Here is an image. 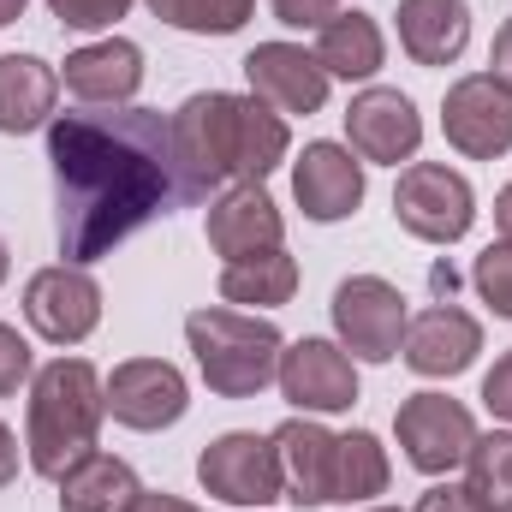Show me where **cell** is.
I'll list each match as a JSON object with an SVG mask.
<instances>
[{
    "label": "cell",
    "instance_id": "6da1fadb",
    "mask_svg": "<svg viewBox=\"0 0 512 512\" xmlns=\"http://www.w3.org/2000/svg\"><path fill=\"white\" fill-rule=\"evenodd\" d=\"M54 239L72 268L126 245L179 203L167 120L149 108H78L48 120Z\"/></svg>",
    "mask_w": 512,
    "mask_h": 512
},
{
    "label": "cell",
    "instance_id": "7a4b0ae2",
    "mask_svg": "<svg viewBox=\"0 0 512 512\" xmlns=\"http://www.w3.org/2000/svg\"><path fill=\"white\" fill-rule=\"evenodd\" d=\"M102 417H108V393H102V376H96L84 358H54L48 370H36L30 417H24L30 471L60 483L78 459L96 453Z\"/></svg>",
    "mask_w": 512,
    "mask_h": 512
},
{
    "label": "cell",
    "instance_id": "3957f363",
    "mask_svg": "<svg viewBox=\"0 0 512 512\" xmlns=\"http://www.w3.org/2000/svg\"><path fill=\"white\" fill-rule=\"evenodd\" d=\"M185 340L197 352L203 382L221 399H256L280 370V328L262 316H239V310H191L185 316Z\"/></svg>",
    "mask_w": 512,
    "mask_h": 512
},
{
    "label": "cell",
    "instance_id": "277c9868",
    "mask_svg": "<svg viewBox=\"0 0 512 512\" xmlns=\"http://www.w3.org/2000/svg\"><path fill=\"white\" fill-rule=\"evenodd\" d=\"M167 143H173V191H179V209H191L221 179H233V96L227 90L191 96L167 120Z\"/></svg>",
    "mask_w": 512,
    "mask_h": 512
},
{
    "label": "cell",
    "instance_id": "5b68a950",
    "mask_svg": "<svg viewBox=\"0 0 512 512\" xmlns=\"http://www.w3.org/2000/svg\"><path fill=\"white\" fill-rule=\"evenodd\" d=\"M393 215L411 239L423 245H453L471 233L477 221V197L465 185V173L441 167V161H411L399 173V191H393Z\"/></svg>",
    "mask_w": 512,
    "mask_h": 512
},
{
    "label": "cell",
    "instance_id": "8992f818",
    "mask_svg": "<svg viewBox=\"0 0 512 512\" xmlns=\"http://www.w3.org/2000/svg\"><path fill=\"white\" fill-rule=\"evenodd\" d=\"M405 322H411V316H405L399 286H387V280H376V274L340 280V292H334V328H340V340H346L352 358H364V364L399 358Z\"/></svg>",
    "mask_w": 512,
    "mask_h": 512
},
{
    "label": "cell",
    "instance_id": "52a82bcc",
    "mask_svg": "<svg viewBox=\"0 0 512 512\" xmlns=\"http://www.w3.org/2000/svg\"><path fill=\"white\" fill-rule=\"evenodd\" d=\"M197 477H203V489L221 495L227 507H268V501H280V489H286L280 447L262 441V435H245V429L209 441L203 459H197Z\"/></svg>",
    "mask_w": 512,
    "mask_h": 512
},
{
    "label": "cell",
    "instance_id": "ba28073f",
    "mask_svg": "<svg viewBox=\"0 0 512 512\" xmlns=\"http://www.w3.org/2000/svg\"><path fill=\"white\" fill-rule=\"evenodd\" d=\"M393 429H399L405 459H411L423 477H447L453 465H465V453H471V441H477L471 411H465L459 399H447V393H411V399L399 405Z\"/></svg>",
    "mask_w": 512,
    "mask_h": 512
},
{
    "label": "cell",
    "instance_id": "9c48e42d",
    "mask_svg": "<svg viewBox=\"0 0 512 512\" xmlns=\"http://www.w3.org/2000/svg\"><path fill=\"white\" fill-rule=\"evenodd\" d=\"M441 131L459 155L471 161H495L512 149V90L501 78L477 72V78H459L447 90V108H441Z\"/></svg>",
    "mask_w": 512,
    "mask_h": 512
},
{
    "label": "cell",
    "instance_id": "30bf717a",
    "mask_svg": "<svg viewBox=\"0 0 512 512\" xmlns=\"http://www.w3.org/2000/svg\"><path fill=\"white\" fill-rule=\"evenodd\" d=\"M24 316H30V328H36L42 340L78 346V340L96 334V322H102V286H96L84 268H72V262L42 268V274H30V286H24Z\"/></svg>",
    "mask_w": 512,
    "mask_h": 512
},
{
    "label": "cell",
    "instance_id": "8fae6325",
    "mask_svg": "<svg viewBox=\"0 0 512 512\" xmlns=\"http://www.w3.org/2000/svg\"><path fill=\"white\" fill-rule=\"evenodd\" d=\"M274 382H280V393L298 411H346V405H358V370H352V358L334 340H298V346H286Z\"/></svg>",
    "mask_w": 512,
    "mask_h": 512
},
{
    "label": "cell",
    "instance_id": "7c38bea8",
    "mask_svg": "<svg viewBox=\"0 0 512 512\" xmlns=\"http://www.w3.org/2000/svg\"><path fill=\"white\" fill-rule=\"evenodd\" d=\"M102 393H108L114 423H126V429H167L191 405L185 376L173 364H161V358H131V364H120Z\"/></svg>",
    "mask_w": 512,
    "mask_h": 512
},
{
    "label": "cell",
    "instance_id": "4fadbf2b",
    "mask_svg": "<svg viewBox=\"0 0 512 512\" xmlns=\"http://www.w3.org/2000/svg\"><path fill=\"white\" fill-rule=\"evenodd\" d=\"M245 78H251V96L268 102L274 114H316L328 102V72L316 66V54L292 42H256L245 54Z\"/></svg>",
    "mask_w": 512,
    "mask_h": 512
},
{
    "label": "cell",
    "instance_id": "5bb4252c",
    "mask_svg": "<svg viewBox=\"0 0 512 512\" xmlns=\"http://www.w3.org/2000/svg\"><path fill=\"white\" fill-rule=\"evenodd\" d=\"M346 137H352V149H358L364 161L399 167V161L417 155L423 120H417L411 96H399V90H364V96H352V108H346Z\"/></svg>",
    "mask_w": 512,
    "mask_h": 512
},
{
    "label": "cell",
    "instance_id": "9a60e30c",
    "mask_svg": "<svg viewBox=\"0 0 512 512\" xmlns=\"http://www.w3.org/2000/svg\"><path fill=\"white\" fill-rule=\"evenodd\" d=\"M405 364L417 370V376H459V370H471L477 364V352H483V328H477V316H465L459 304H435V310H423L417 322H405Z\"/></svg>",
    "mask_w": 512,
    "mask_h": 512
},
{
    "label": "cell",
    "instance_id": "2e32d148",
    "mask_svg": "<svg viewBox=\"0 0 512 512\" xmlns=\"http://www.w3.org/2000/svg\"><path fill=\"white\" fill-rule=\"evenodd\" d=\"M137 84H143V48L126 36H108V42L66 54V90L84 108H126Z\"/></svg>",
    "mask_w": 512,
    "mask_h": 512
},
{
    "label": "cell",
    "instance_id": "e0dca14e",
    "mask_svg": "<svg viewBox=\"0 0 512 512\" xmlns=\"http://www.w3.org/2000/svg\"><path fill=\"white\" fill-rule=\"evenodd\" d=\"M292 191L310 221H346L364 203V167L340 143H310L304 161L292 167Z\"/></svg>",
    "mask_w": 512,
    "mask_h": 512
},
{
    "label": "cell",
    "instance_id": "ac0fdd59",
    "mask_svg": "<svg viewBox=\"0 0 512 512\" xmlns=\"http://www.w3.org/2000/svg\"><path fill=\"white\" fill-rule=\"evenodd\" d=\"M334 441L340 435H328L310 417H292V423L274 429L280 471H286V489H292L286 501H298V507H328L334 501Z\"/></svg>",
    "mask_w": 512,
    "mask_h": 512
},
{
    "label": "cell",
    "instance_id": "d6986e66",
    "mask_svg": "<svg viewBox=\"0 0 512 512\" xmlns=\"http://www.w3.org/2000/svg\"><path fill=\"white\" fill-rule=\"evenodd\" d=\"M209 245H215V256H227V262L280 251V209H274V197H268L262 185L227 191V197L209 209Z\"/></svg>",
    "mask_w": 512,
    "mask_h": 512
},
{
    "label": "cell",
    "instance_id": "ffe728a7",
    "mask_svg": "<svg viewBox=\"0 0 512 512\" xmlns=\"http://www.w3.org/2000/svg\"><path fill=\"white\" fill-rule=\"evenodd\" d=\"M399 42L417 66H447L471 42V6L465 0H399Z\"/></svg>",
    "mask_w": 512,
    "mask_h": 512
},
{
    "label": "cell",
    "instance_id": "44dd1931",
    "mask_svg": "<svg viewBox=\"0 0 512 512\" xmlns=\"http://www.w3.org/2000/svg\"><path fill=\"white\" fill-rule=\"evenodd\" d=\"M54 96H60V78H54L48 60L0 54V131L24 137V131L48 126L54 120Z\"/></svg>",
    "mask_w": 512,
    "mask_h": 512
},
{
    "label": "cell",
    "instance_id": "7402d4cb",
    "mask_svg": "<svg viewBox=\"0 0 512 512\" xmlns=\"http://www.w3.org/2000/svg\"><path fill=\"white\" fill-rule=\"evenodd\" d=\"M286 120L256 102V96H233V179L239 185H262L280 161H286Z\"/></svg>",
    "mask_w": 512,
    "mask_h": 512
},
{
    "label": "cell",
    "instance_id": "603a6c76",
    "mask_svg": "<svg viewBox=\"0 0 512 512\" xmlns=\"http://www.w3.org/2000/svg\"><path fill=\"white\" fill-rule=\"evenodd\" d=\"M137 495V471L108 453H90L60 477V512H131Z\"/></svg>",
    "mask_w": 512,
    "mask_h": 512
},
{
    "label": "cell",
    "instance_id": "cb8c5ba5",
    "mask_svg": "<svg viewBox=\"0 0 512 512\" xmlns=\"http://www.w3.org/2000/svg\"><path fill=\"white\" fill-rule=\"evenodd\" d=\"M387 60V42H382V24L370 12H340L334 24H322V42H316V66L328 78H376Z\"/></svg>",
    "mask_w": 512,
    "mask_h": 512
},
{
    "label": "cell",
    "instance_id": "d4e9b609",
    "mask_svg": "<svg viewBox=\"0 0 512 512\" xmlns=\"http://www.w3.org/2000/svg\"><path fill=\"white\" fill-rule=\"evenodd\" d=\"M292 292H298V262L286 251L239 256V262L221 268V298H227V304H256V310H268V304H286Z\"/></svg>",
    "mask_w": 512,
    "mask_h": 512
},
{
    "label": "cell",
    "instance_id": "484cf974",
    "mask_svg": "<svg viewBox=\"0 0 512 512\" xmlns=\"http://www.w3.org/2000/svg\"><path fill=\"white\" fill-rule=\"evenodd\" d=\"M387 489V453L370 429L334 441V501H376Z\"/></svg>",
    "mask_w": 512,
    "mask_h": 512
},
{
    "label": "cell",
    "instance_id": "4316f807",
    "mask_svg": "<svg viewBox=\"0 0 512 512\" xmlns=\"http://www.w3.org/2000/svg\"><path fill=\"white\" fill-rule=\"evenodd\" d=\"M465 465H471V495L483 501L489 512H512V435H477L471 441V453H465Z\"/></svg>",
    "mask_w": 512,
    "mask_h": 512
},
{
    "label": "cell",
    "instance_id": "83f0119b",
    "mask_svg": "<svg viewBox=\"0 0 512 512\" xmlns=\"http://www.w3.org/2000/svg\"><path fill=\"white\" fill-rule=\"evenodd\" d=\"M155 18L191 30V36H233L245 18H251L256 0H143Z\"/></svg>",
    "mask_w": 512,
    "mask_h": 512
},
{
    "label": "cell",
    "instance_id": "f1b7e54d",
    "mask_svg": "<svg viewBox=\"0 0 512 512\" xmlns=\"http://www.w3.org/2000/svg\"><path fill=\"white\" fill-rule=\"evenodd\" d=\"M471 280H477V292L495 304V316L512 322V245H489V251L477 256Z\"/></svg>",
    "mask_w": 512,
    "mask_h": 512
},
{
    "label": "cell",
    "instance_id": "f546056e",
    "mask_svg": "<svg viewBox=\"0 0 512 512\" xmlns=\"http://www.w3.org/2000/svg\"><path fill=\"white\" fill-rule=\"evenodd\" d=\"M131 0H48V12L66 24V30H102L114 18H126Z\"/></svg>",
    "mask_w": 512,
    "mask_h": 512
},
{
    "label": "cell",
    "instance_id": "4dcf8cb0",
    "mask_svg": "<svg viewBox=\"0 0 512 512\" xmlns=\"http://www.w3.org/2000/svg\"><path fill=\"white\" fill-rule=\"evenodd\" d=\"M274 18L292 30H322L340 18V0H274Z\"/></svg>",
    "mask_w": 512,
    "mask_h": 512
},
{
    "label": "cell",
    "instance_id": "1f68e13d",
    "mask_svg": "<svg viewBox=\"0 0 512 512\" xmlns=\"http://www.w3.org/2000/svg\"><path fill=\"white\" fill-rule=\"evenodd\" d=\"M24 376H30V346L18 340V328L0 322V393H18Z\"/></svg>",
    "mask_w": 512,
    "mask_h": 512
},
{
    "label": "cell",
    "instance_id": "d6a6232c",
    "mask_svg": "<svg viewBox=\"0 0 512 512\" xmlns=\"http://www.w3.org/2000/svg\"><path fill=\"white\" fill-rule=\"evenodd\" d=\"M417 512H489V507H483L465 483H435V489L417 501Z\"/></svg>",
    "mask_w": 512,
    "mask_h": 512
},
{
    "label": "cell",
    "instance_id": "836d02e7",
    "mask_svg": "<svg viewBox=\"0 0 512 512\" xmlns=\"http://www.w3.org/2000/svg\"><path fill=\"white\" fill-rule=\"evenodd\" d=\"M483 405H489L495 417H507V423H512V352H507V358H495V370L483 376Z\"/></svg>",
    "mask_w": 512,
    "mask_h": 512
},
{
    "label": "cell",
    "instance_id": "e575fe53",
    "mask_svg": "<svg viewBox=\"0 0 512 512\" xmlns=\"http://www.w3.org/2000/svg\"><path fill=\"white\" fill-rule=\"evenodd\" d=\"M489 78H501L512 90V18L501 24V36H495V72H489Z\"/></svg>",
    "mask_w": 512,
    "mask_h": 512
},
{
    "label": "cell",
    "instance_id": "d590c367",
    "mask_svg": "<svg viewBox=\"0 0 512 512\" xmlns=\"http://www.w3.org/2000/svg\"><path fill=\"white\" fill-rule=\"evenodd\" d=\"M18 477V441H12V429L0 423V489Z\"/></svg>",
    "mask_w": 512,
    "mask_h": 512
},
{
    "label": "cell",
    "instance_id": "8d00e7d4",
    "mask_svg": "<svg viewBox=\"0 0 512 512\" xmlns=\"http://www.w3.org/2000/svg\"><path fill=\"white\" fill-rule=\"evenodd\" d=\"M131 512H197L191 501H179V495H137V507Z\"/></svg>",
    "mask_w": 512,
    "mask_h": 512
},
{
    "label": "cell",
    "instance_id": "74e56055",
    "mask_svg": "<svg viewBox=\"0 0 512 512\" xmlns=\"http://www.w3.org/2000/svg\"><path fill=\"white\" fill-rule=\"evenodd\" d=\"M495 227H501V245H512V185L495 197Z\"/></svg>",
    "mask_w": 512,
    "mask_h": 512
},
{
    "label": "cell",
    "instance_id": "f35d334b",
    "mask_svg": "<svg viewBox=\"0 0 512 512\" xmlns=\"http://www.w3.org/2000/svg\"><path fill=\"white\" fill-rule=\"evenodd\" d=\"M24 18V0H0V24H18Z\"/></svg>",
    "mask_w": 512,
    "mask_h": 512
},
{
    "label": "cell",
    "instance_id": "ab89813d",
    "mask_svg": "<svg viewBox=\"0 0 512 512\" xmlns=\"http://www.w3.org/2000/svg\"><path fill=\"white\" fill-rule=\"evenodd\" d=\"M0 280H6V245H0Z\"/></svg>",
    "mask_w": 512,
    "mask_h": 512
},
{
    "label": "cell",
    "instance_id": "60d3db41",
    "mask_svg": "<svg viewBox=\"0 0 512 512\" xmlns=\"http://www.w3.org/2000/svg\"><path fill=\"white\" fill-rule=\"evenodd\" d=\"M376 512H399V507H376Z\"/></svg>",
    "mask_w": 512,
    "mask_h": 512
}]
</instances>
